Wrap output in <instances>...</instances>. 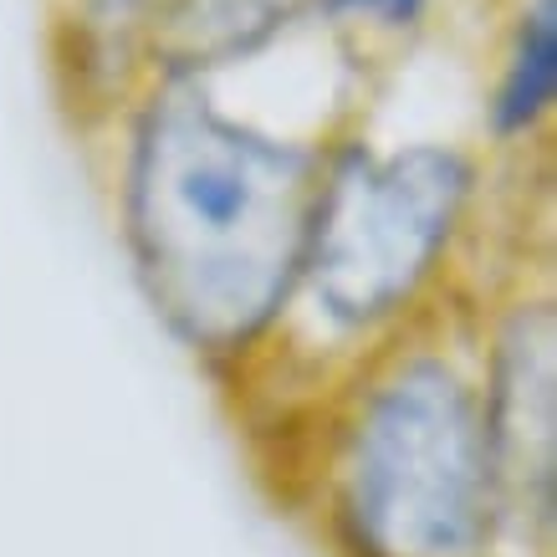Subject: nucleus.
I'll return each mask as SVG.
<instances>
[{"instance_id":"nucleus-1","label":"nucleus","mask_w":557,"mask_h":557,"mask_svg":"<svg viewBox=\"0 0 557 557\" xmlns=\"http://www.w3.org/2000/svg\"><path fill=\"white\" fill-rule=\"evenodd\" d=\"M318 189L302 149L225 119L200 77H170L134 134L128 246L174 338L231 354L276 318L302 276Z\"/></svg>"},{"instance_id":"nucleus-4","label":"nucleus","mask_w":557,"mask_h":557,"mask_svg":"<svg viewBox=\"0 0 557 557\" xmlns=\"http://www.w3.org/2000/svg\"><path fill=\"white\" fill-rule=\"evenodd\" d=\"M491 466V507L522 532L553 537L557 522V312L517 307L496 338L491 405L481 414Z\"/></svg>"},{"instance_id":"nucleus-7","label":"nucleus","mask_w":557,"mask_h":557,"mask_svg":"<svg viewBox=\"0 0 557 557\" xmlns=\"http://www.w3.org/2000/svg\"><path fill=\"white\" fill-rule=\"evenodd\" d=\"M338 11H358V16H373L384 21V26H409V21L420 16L424 0H333Z\"/></svg>"},{"instance_id":"nucleus-3","label":"nucleus","mask_w":557,"mask_h":557,"mask_svg":"<svg viewBox=\"0 0 557 557\" xmlns=\"http://www.w3.org/2000/svg\"><path fill=\"white\" fill-rule=\"evenodd\" d=\"M466 189L471 170L450 149H405L394 159L354 153L318 189L302 251V276L322 312L343 327L399 312L456 231Z\"/></svg>"},{"instance_id":"nucleus-5","label":"nucleus","mask_w":557,"mask_h":557,"mask_svg":"<svg viewBox=\"0 0 557 557\" xmlns=\"http://www.w3.org/2000/svg\"><path fill=\"white\" fill-rule=\"evenodd\" d=\"M312 0H170L149 32V47L174 77H200L267 47Z\"/></svg>"},{"instance_id":"nucleus-2","label":"nucleus","mask_w":557,"mask_h":557,"mask_svg":"<svg viewBox=\"0 0 557 557\" xmlns=\"http://www.w3.org/2000/svg\"><path fill=\"white\" fill-rule=\"evenodd\" d=\"M348 522L373 557H475L491 522L486 430L471 388L435 358L369 399L348 466Z\"/></svg>"},{"instance_id":"nucleus-6","label":"nucleus","mask_w":557,"mask_h":557,"mask_svg":"<svg viewBox=\"0 0 557 557\" xmlns=\"http://www.w3.org/2000/svg\"><path fill=\"white\" fill-rule=\"evenodd\" d=\"M557 92V0H532L527 5L517 41H511V62L496 92V128H532L547 113Z\"/></svg>"}]
</instances>
